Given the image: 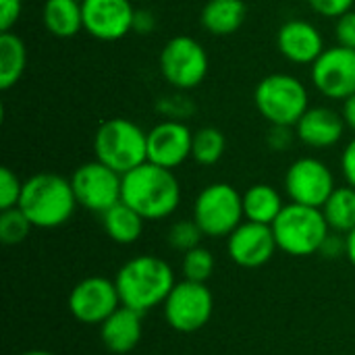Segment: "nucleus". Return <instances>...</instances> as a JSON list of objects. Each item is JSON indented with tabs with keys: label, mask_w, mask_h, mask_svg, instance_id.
I'll list each match as a JSON object with an SVG mask.
<instances>
[{
	"label": "nucleus",
	"mask_w": 355,
	"mask_h": 355,
	"mask_svg": "<svg viewBox=\"0 0 355 355\" xmlns=\"http://www.w3.org/2000/svg\"><path fill=\"white\" fill-rule=\"evenodd\" d=\"M114 285L121 306L146 314L158 306H164L177 283L166 260L158 256H135L119 268Z\"/></svg>",
	"instance_id": "obj_1"
},
{
	"label": "nucleus",
	"mask_w": 355,
	"mask_h": 355,
	"mask_svg": "<svg viewBox=\"0 0 355 355\" xmlns=\"http://www.w3.org/2000/svg\"><path fill=\"white\" fill-rule=\"evenodd\" d=\"M121 202L131 206L146 220H162L177 212L181 204V185L171 168L144 162L123 175Z\"/></svg>",
	"instance_id": "obj_2"
},
{
	"label": "nucleus",
	"mask_w": 355,
	"mask_h": 355,
	"mask_svg": "<svg viewBox=\"0 0 355 355\" xmlns=\"http://www.w3.org/2000/svg\"><path fill=\"white\" fill-rule=\"evenodd\" d=\"M71 179L56 173H37L23 181L19 208L35 229L62 227L77 208Z\"/></svg>",
	"instance_id": "obj_3"
},
{
	"label": "nucleus",
	"mask_w": 355,
	"mask_h": 355,
	"mask_svg": "<svg viewBox=\"0 0 355 355\" xmlns=\"http://www.w3.org/2000/svg\"><path fill=\"white\" fill-rule=\"evenodd\" d=\"M94 156L119 175H127L148 162V131L123 116L108 119L94 135Z\"/></svg>",
	"instance_id": "obj_4"
},
{
	"label": "nucleus",
	"mask_w": 355,
	"mask_h": 355,
	"mask_svg": "<svg viewBox=\"0 0 355 355\" xmlns=\"http://www.w3.org/2000/svg\"><path fill=\"white\" fill-rule=\"evenodd\" d=\"M277 248L289 256L306 258L318 254L331 227L322 214V208L304 204H285L279 218L272 223Z\"/></svg>",
	"instance_id": "obj_5"
},
{
	"label": "nucleus",
	"mask_w": 355,
	"mask_h": 355,
	"mask_svg": "<svg viewBox=\"0 0 355 355\" xmlns=\"http://www.w3.org/2000/svg\"><path fill=\"white\" fill-rule=\"evenodd\" d=\"M254 102L262 119L270 125L295 127L310 108V94L297 77L272 73L258 81Z\"/></svg>",
	"instance_id": "obj_6"
},
{
	"label": "nucleus",
	"mask_w": 355,
	"mask_h": 355,
	"mask_svg": "<svg viewBox=\"0 0 355 355\" xmlns=\"http://www.w3.org/2000/svg\"><path fill=\"white\" fill-rule=\"evenodd\" d=\"M243 218V193L229 183H210L193 202V220L206 237H229Z\"/></svg>",
	"instance_id": "obj_7"
},
{
	"label": "nucleus",
	"mask_w": 355,
	"mask_h": 355,
	"mask_svg": "<svg viewBox=\"0 0 355 355\" xmlns=\"http://www.w3.org/2000/svg\"><path fill=\"white\" fill-rule=\"evenodd\" d=\"M158 67L166 83L175 89L187 92L198 87L210 69V58L206 48L191 35L171 37L158 56Z\"/></svg>",
	"instance_id": "obj_8"
},
{
	"label": "nucleus",
	"mask_w": 355,
	"mask_h": 355,
	"mask_svg": "<svg viewBox=\"0 0 355 355\" xmlns=\"http://www.w3.org/2000/svg\"><path fill=\"white\" fill-rule=\"evenodd\" d=\"M164 318L177 333H198L204 329L214 312V297L206 283L181 281L173 287L164 302Z\"/></svg>",
	"instance_id": "obj_9"
},
{
	"label": "nucleus",
	"mask_w": 355,
	"mask_h": 355,
	"mask_svg": "<svg viewBox=\"0 0 355 355\" xmlns=\"http://www.w3.org/2000/svg\"><path fill=\"white\" fill-rule=\"evenodd\" d=\"M71 185L77 204L96 214H104L108 208L119 204L123 196V175L100 160L77 166L71 175Z\"/></svg>",
	"instance_id": "obj_10"
},
{
	"label": "nucleus",
	"mask_w": 355,
	"mask_h": 355,
	"mask_svg": "<svg viewBox=\"0 0 355 355\" xmlns=\"http://www.w3.org/2000/svg\"><path fill=\"white\" fill-rule=\"evenodd\" d=\"M335 189L333 171L318 158H297L285 173V191L295 204L322 208Z\"/></svg>",
	"instance_id": "obj_11"
},
{
	"label": "nucleus",
	"mask_w": 355,
	"mask_h": 355,
	"mask_svg": "<svg viewBox=\"0 0 355 355\" xmlns=\"http://www.w3.org/2000/svg\"><path fill=\"white\" fill-rule=\"evenodd\" d=\"M312 83L331 100H347L355 94V50L345 46L327 48L310 67Z\"/></svg>",
	"instance_id": "obj_12"
},
{
	"label": "nucleus",
	"mask_w": 355,
	"mask_h": 355,
	"mask_svg": "<svg viewBox=\"0 0 355 355\" xmlns=\"http://www.w3.org/2000/svg\"><path fill=\"white\" fill-rule=\"evenodd\" d=\"M121 308L114 281L104 277H87L69 293V312L81 324H102Z\"/></svg>",
	"instance_id": "obj_13"
},
{
	"label": "nucleus",
	"mask_w": 355,
	"mask_h": 355,
	"mask_svg": "<svg viewBox=\"0 0 355 355\" xmlns=\"http://www.w3.org/2000/svg\"><path fill=\"white\" fill-rule=\"evenodd\" d=\"M83 31L100 42H116L133 31V0H81Z\"/></svg>",
	"instance_id": "obj_14"
},
{
	"label": "nucleus",
	"mask_w": 355,
	"mask_h": 355,
	"mask_svg": "<svg viewBox=\"0 0 355 355\" xmlns=\"http://www.w3.org/2000/svg\"><path fill=\"white\" fill-rule=\"evenodd\" d=\"M193 131L175 119H164L148 131V162L164 168H179L191 158Z\"/></svg>",
	"instance_id": "obj_15"
},
{
	"label": "nucleus",
	"mask_w": 355,
	"mask_h": 355,
	"mask_svg": "<svg viewBox=\"0 0 355 355\" xmlns=\"http://www.w3.org/2000/svg\"><path fill=\"white\" fill-rule=\"evenodd\" d=\"M277 250L270 225L245 220L227 237V254L241 268H260L268 264Z\"/></svg>",
	"instance_id": "obj_16"
},
{
	"label": "nucleus",
	"mask_w": 355,
	"mask_h": 355,
	"mask_svg": "<svg viewBox=\"0 0 355 355\" xmlns=\"http://www.w3.org/2000/svg\"><path fill=\"white\" fill-rule=\"evenodd\" d=\"M277 48L289 62L310 67L327 50L320 29L304 19H291L279 27Z\"/></svg>",
	"instance_id": "obj_17"
},
{
	"label": "nucleus",
	"mask_w": 355,
	"mask_h": 355,
	"mask_svg": "<svg viewBox=\"0 0 355 355\" xmlns=\"http://www.w3.org/2000/svg\"><path fill=\"white\" fill-rule=\"evenodd\" d=\"M347 125L343 114L329 106L308 108V112L295 125V137L314 150H327L341 141Z\"/></svg>",
	"instance_id": "obj_18"
},
{
	"label": "nucleus",
	"mask_w": 355,
	"mask_h": 355,
	"mask_svg": "<svg viewBox=\"0 0 355 355\" xmlns=\"http://www.w3.org/2000/svg\"><path fill=\"white\" fill-rule=\"evenodd\" d=\"M141 316L135 310L121 306L100 324V339L112 354H129L141 341Z\"/></svg>",
	"instance_id": "obj_19"
},
{
	"label": "nucleus",
	"mask_w": 355,
	"mask_h": 355,
	"mask_svg": "<svg viewBox=\"0 0 355 355\" xmlns=\"http://www.w3.org/2000/svg\"><path fill=\"white\" fill-rule=\"evenodd\" d=\"M248 17L243 0H208L202 8V27L218 37L235 33Z\"/></svg>",
	"instance_id": "obj_20"
},
{
	"label": "nucleus",
	"mask_w": 355,
	"mask_h": 355,
	"mask_svg": "<svg viewBox=\"0 0 355 355\" xmlns=\"http://www.w3.org/2000/svg\"><path fill=\"white\" fill-rule=\"evenodd\" d=\"M42 23L54 37H75L83 29L81 0H46L42 8Z\"/></svg>",
	"instance_id": "obj_21"
},
{
	"label": "nucleus",
	"mask_w": 355,
	"mask_h": 355,
	"mask_svg": "<svg viewBox=\"0 0 355 355\" xmlns=\"http://www.w3.org/2000/svg\"><path fill=\"white\" fill-rule=\"evenodd\" d=\"M285 204L281 193L266 183H256L243 193V214L245 220L260 223V225H270L279 218L283 212Z\"/></svg>",
	"instance_id": "obj_22"
},
{
	"label": "nucleus",
	"mask_w": 355,
	"mask_h": 355,
	"mask_svg": "<svg viewBox=\"0 0 355 355\" xmlns=\"http://www.w3.org/2000/svg\"><path fill=\"white\" fill-rule=\"evenodd\" d=\"M102 216V225L106 235L119 243V245H131L135 243L141 233H144V216H139L131 206H127L125 202L114 204L112 208H108Z\"/></svg>",
	"instance_id": "obj_23"
},
{
	"label": "nucleus",
	"mask_w": 355,
	"mask_h": 355,
	"mask_svg": "<svg viewBox=\"0 0 355 355\" xmlns=\"http://www.w3.org/2000/svg\"><path fill=\"white\" fill-rule=\"evenodd\" d=\"M27 67V48L25 42L12 33L2 31L0 33V89L15 87Z\"/></svg>",
	"instance_id": "obj_24"
},
{
	"label": "nucleus",
	"mask_w": 355,
	"mask_h": 355,
	"mask_svg": "<svg viewBox=\"0 0 355 355\" xmlns=\"http://www.w3.org/2000/svg\"><path fill=\"white\" fill-rule=\"evenodd\" d=\"M322 214L331 227V231L337 233H352L355 229V187L345 185L337 187L327 204L322 206Z\"/></svg>",
	"instance_id": "obj_25"
},
{
	"label": "nucleus",
	"mask_w": 355,
	"mask_h": 355,
	"mask_svg": "<svg viewBox=\"0 0 355 355\" xmlns=\"http://www.w3.org/2000/svg\"><path fill=\"white\" fill-rule=\"evenodd\" d=\"M227 150V137L216 127H202L193 131V144H191V160H196L200 166H214Z\"/></svg>",
	"instance_id": "obj_26"
},
{
	"label": "nucleus",
	"mask_w": 355,
	"mask_h": 355,
	"mask_svg": "<svg viewBox=\"0 0 355 355\" xmlns=\"http://www.w3.org/2000/svg\"><path fill=\"white\" fill-rule=\"evenodd\" d=\"M31 229L33 225L29 223V218L23 214L19 206L10 210H0V241L4 245L23 243Z\"/></svg>",
	"instance_id": "obj_27"
},
{
	"label": "nucleus",
	"mask_w": 355,
	"mask_h": 355,
	"mask_svg": "<svg viewBox=\"0 0 355 355\" xmlns=\"http://www.w3.org/2000/svg\"><path fill=\"white\" fill-rule=\"evenodd\" d=\"M214 256L210 250L198 245L189 252L183 254V262H181V268H183V275L187 281H198V283H206L212 272H214Z\"/></svg>",
	"instance_id": "obj_28"
},
{
	"label": "nucleus",
	"mask_w": 355,
	"mask_h": 355,
	"mask_svg": "<svg viewBox=\"0 0 355 355\" xmlns=\"http://www.w3.org/2000/svg\"><path fill=\"white\" fill-rule=\"evenodd\" d=\"M204 233L202 229L198 227V223L193 218H187V220H177L171 229H168V245L181 254L193 250L200 245Z\"/></svg>",
	"instance_id": "obj_29"
},
{
	"label": "nucleus",
	"mask_w": 355,
	"mask_h": 355,
	"mask_svg": "<svg viewBox=\"0 0 355 355\" xmlns=\"http://www.w3.org/2000/svg\"><path fill=\"white\" fill-rule=\"evenodd\" d=\"M23 193V181L8 166L0 168V210H10L19 206Z\"/></svg>",
	"instance_id": "obj_30"
},
{
	"label": "nucleus",
	"mask_w": 355,
	"mask_h": 355,
	"mask_svg": "<svg viewBox=\"0 0 355 355\" xmlns=\"http://www.w3.org/2000/svg\"><path fill=\"white\" fill-rule=\"evenodd\" d=\"M310 8L327 19H339L341 15L354 10L355 0H308Z\"/></svg>",
	"instance_id": "obj_31"
},
{
	"label": "nucleus",
	"mask_w": 355,
	"mask_h": 355,
	"mask_svg": "<svg viewBox=\"0 0 355 355\" xmlns=\"http://www.w3.org/2000/svg\"><path fill=\"white\" fill-rule=\"evenodd\" d=\"M158 110L162 114H166L168 119H175V121H183L187 114L193 112V106L187 98H181V96H171V98H162L158 102Z\"/></svg>",
	"instance_id": "obj_32"
},
{
	"label": "nucleus",
	"mask_w": 355,
	"mask_h": 355,
	"mask_svg": "<svg viewBox=\"0 0 355 355\" xmlns=\"http://www.w3.org/2000/svg\"><path fill=\"white\" fill-rule=\"evenodd\" d=\"M335 35H337L339 46L354 48L355 50V10H349V12H345V15H341L337 19Z\"/></svg>",
	"instance_id": "obj_33"
},
{
	"label": "nucleus",
	"mask_w": 355,
	"mask_h": 355,
	"mask_svg": "<svg viewBox=\"0 0 355 355\" xmlns=\"http://www.w3.org/2000/svg\"><path fill=\"white\" fill-rule=\"evenodd\" d=\"M318 254L327 260H337L341 256H347V237H343V233L331 231Z\"/></svg>",
	"instance_id": "obj_34"
},
{
	"label": "nucleus",
	"mask_w": 355,
	"mask_h": 355,
	"mask_svg": "<svg viewBox=\"0 0 355 355\" xmlns=\"http://www.w3.org/2000/svg\"><path fill=\"white\" fill-rule=\"evenodd\" d=\"M23 0H0V31H10L21 19Z\"/></svg>",
	"instance_id": "obj_35"
},
{
	"label": "nucleus",
	"mask_w": 355,
	"mask_h": 355,
	"mask_svg": "<svg viewBox=\"0 0 355 355\" xmlns=\"http://www.w3.org/2000/svg\"><path fill=\"white\" fill-rule=\"evenodd\" d=\"M293 135L291 133V127H281V125H272V131L268 135V146L275 150V152H283L287 150L291 144H293Z\"/></svg>",
	"instance_id": "obj_36"
},
{
	"label": "nucleus",
	"mask_w": 355,
	"mask_h": 355,
	"mask_svg": "<svg viewBox=\"0 0 355 355\" xmlns=\"http://www.w3.org/2000/svg\"><path fill=\"white\" fill-rule=\"evenodd\" d=\"M341 173L347 181V185L355 187V137L345 146L341 154Z\"/></svg>",
	"instance_id": "obj_37"
},
{
	"label": "nucleus",
	"mask_w": 355,
	"mask_h": 355,
	"mask_svg": "<svg viewBox=\"0 0 355 355\" xmlns=\"http://www.w3.org/2000/svg\"><path fill=\"white\" fill-rule=\"evenodd\" d=\"M156 27V19L150 10H135V21H133V31L146 35Z\"/></svg>",
	"instance_id": "obj_38"
},
{
	"label": "nucleus",
	"mask_w": 355,
	"mask_h": 355,
	"mask_svg": "<svg viewBox=\"0 0 355 355\" xmlns=\"http://www.w3.org/2000/svg\"><path fill=\"white\" fill-rule=\"evenodd\" d=\"M341 114L345 119V125L355 133V94L343 102V112Z\"/></svg>",
	"instance_id": "obj_39"
},
{
	"label": "nucleus",
	"mask_w": 355,
	"mask_h": 355,
	"mask_svg": "<svg viewBox=\"0 0 355 355\" xmlns=\"http://www.w3.org/2000/svg\"><path fill=\"white\" fill-rule=\"evenodd\" d=\"M345 237H347V258H349V262L354 264L355 268V229L352 233H347Z\"/></svg>",
	"instance_id": "obj_40"
},
{
	"label": "nucleus",
	"mask_w": 355,
	"mask_h": 355,
	"mask_svg": "<svg viewBox=\"0 0 355 355\" xmlns=\"http://www.w3.org/2000/svg\"><path fill=\"white\" fill-rule=\"evenodd\" d=\"M21 355H54V354L44 352V349H31V352H25V354H21Z\"/></svg>",
	"instance_id": "obj_41"
},
{
	"label": "nucleus",
	"mask_w": 355,
	"mask_h": 355,
	"mask_svg": "<svg viewBox=\"0 0 355 355\" xmlns=\"http://www.w3.org/2000/svg\"><path fill=\"white\" fill-rule=\"evenodd\" d=\"M133 2H135V0H133Z\"/></svg>",
	"instance_id": "obj_42"
}]
</instances>
